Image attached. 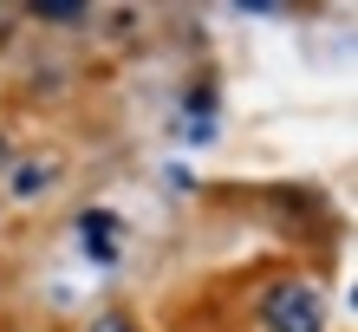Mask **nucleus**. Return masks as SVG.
Returning a JSON list of instances; mask_svg holds the SVG:
<instances>
[{"label":"nucleus","instance_id":"obj_1","mask_svg":"<svg viewBox=\"0 0 358 332\" xmlns=\"http://www.w3.org/2000/svg\"><path fill=\"white\" fill-rule=\"evenodd\" d=\"M261 332H326V300L313 280H273L261 294Z\"/></svg>","mask_w":358,"mask_h":332},{"label":"nucleus","instance_id":"obj_2","mask_svg":"<svg viewBox=\"0 0 358 332\" xmlns=\"http://www.w3.org/2000/svg\"><path fill=\"white\" fill-rule=\"evenodd\" d=\"M59 176H66V163H59V157H13V170L0 176V182H7V202L27 209V202H46L59 189Z\"/></svg>","mask_w":358,"mask_h":332},{"label":"nucleus","instance_id":"obj_3","mask_svg":"<svg viewBox=\"0 0 358 332\" xmlns=\"http://www.w3.org/2000/svg\"><path fill=\"white\" fill-rule=\"evenodd\" d=\"M117 235H124V228H117L111 209H85V215H78V241H85V254L98 267H117Z\"/></svg>","mask_w":358,"mask_h":332},{"label":"nucleus","instance_id":"obj_4","mask_svg":"<svg viewBox=\"0 0 358 332\" xmlns=\"http://www.w3.org/2000/svg\"><path fill=\"white\" fill-rule=\"evenodd\" d=\"M85 332H143V326H137V313H124V306H104V313H92Z\"/></svg>","mask_w":358,"mask_h":332},{"label":"nucleus","instance_id":"obj_5","mask_svg":"<svg viewBox=\"0 0 358 332\" xmlns=\"http://www.w3.org/2000/svg\"><path fill=\"white\" fill-rule=\"evenodd\" d=\"M33 13H39V20H59V27H66V20H85L92 7H33Z\"/></svg>","mask_w":358,"mask_h":332},{"label":"nucleus","instance_id":"obj_6","mask_svg":"<svg viewBox=\"0 0 358 332\" xmlns=\"http://www.w3.org/2000/svg\"><path fill=\"white\" fill-rule=\"evenodd\" d=\"M13 157H20V150H13V137H7V131H0V176H7V170H13Z\"/></svg>","mask_w":358,"mask_h":332}]
</instances>
